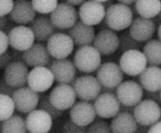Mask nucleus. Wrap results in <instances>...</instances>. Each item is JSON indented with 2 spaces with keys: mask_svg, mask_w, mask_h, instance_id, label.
<instances>
[{
  "mask_svg": "<svg viewBox=\"0 0 161 133\" xmlns=\"http://www.w3.org/2000/svg\"><path fill=\"white\" fill-rule=\"evenodd\" d=\"M144 44L134 39L129 31H124L119 35V52L120 53L130 51V50H142Z\"/></svg>",
  "mask_w": 161,
  "mask_h": 133,
  "instance_id": "obj_31",
  "label": "nucleus"
},
{
  "mask_svg": "<svg viewBox=\"0 0 161 133\" xmlns=\"http://www.w3.org/2000/svg\"><path fill=\"white\" fill-rule=\"evenodd\" d=\"M94 1H97V2H99V3H103V2H105L107 0H94Z\"/></svg>",
  "mask_w": 161,
  "mask_h": 133,
  "instance_id": "obj_50",
  "label": "nucleus"
},
{
  "mask_svg": "<svg viewBox=\"0 0 161 133\" xmlns=\"http://www.w3.org/2000/svg\"><path fill=\"white\" fill-rule=\"evenodd\" d=\"M144 89L139 82L133 80L122 82L115 88V96L120 104L126 107H135L142 101Z\"/></svg>",
  "mask_w": 161,
  "mask_h": 133,
  "instance_id": "obj_7",
  "label": "nucleus"
},
{
  "mask_svg": "<svg viewBox=\"0 0 161 133\" xmlns=\"http://www.w3.org/2000/svg\"><path fill=\"white\" fill-rule=\"evenodd\" d=\"M25 122L30 133H48L52 128L53 119L45 111L36 109L29 113Z\"/></svg>",
  "mask_w": 161,
  "mask_h": 133,
  "instance_id": "obj_21",
  "label": "nucleus"
},
{
  "mask_svg": "<svg viewBox=\"0 0 161 133\" xmlns=\"http://www.w3.org/2000/svg\"><path fill=\"white\" fill-rule=\"evenodd\" d=\"M72 86L77 97L84 101H95V99L102 92V85L97 78L91 76L85 75L76 78L72 82Z\"/></svg>",
  "mask_w": 161,
  "mask_h": 133,
  "instance_id": "obj_3",
  "label": "nucleus"
},
{
  "mask_svg": "<svg viewBox=\"0 0 161 133\" xmlns=\"http://www.w3.org/2000/svg\"><path fill=\"white\" fill-rule=\"evenodd\" d=\"M28 65L23 62H12L3 70V78L15 88L26 86L29 76Z\"/></svg>",
  "mask_w": 161,
  "mask_h": 133,
  "instance_id": "obj_20",
  "label": "nucleus"
},
{
  "mask_svg": "<svg viewBox=\"0 0 161 133\" xmlns=\"http://www.w3.org/2000/svg\"><path fill=\"white\" fill-rule=\"evenodd\" d=\"M9 18L7 16H0V30L3 31L5 27H6L7 23H8Z\"/></svg>",
  "mask_w": 161,
  "mask_h": 133,
  "instance_id": "obj_44",
  "label": "nucleus"
},
{
  "mask_svg": "<svg viewBox=\"0 0 161 133\" xmlns=\"http://www.w3.org/2000/svg\"><path fill=\"white\" fill-rule=\"evenodd\" d=\"M14 5V0H0V16H8Z\"/></svg>",
  "mask_w": 161,
  "mask_h": 133,
  "instance_id": "obj_37",
  "label": "nucleus"
},
{
  "mask_svg": "<svg viewBox=\"0 0 161 133\" xmlns=\"http://www.w3.org/2000/svg\"><path fill=\"white\" fill-rule=\"evenodd\" d=\"M9 45L10 43H9L8 35L2 30H0V54L6 52L9 48Z\"/></svg>",
  "mask_w": 161,
  "mask_h": 133,
  "instance_id": "obj_40",
  "label": "nucleus"
},
{
  "mask_svg": "<svg viewBox=\"0 0 161 133\" xmlns=\"http://www.w3.org/2000/svg\"><path fill=\"white\" fill-rule=\"evenodd\" d=\"M50 20L59 30H68L79 20V13L73 5L66 2L59 3L50 14Z\"/></svg>",
  "mask_w": 161,
  "mask_h": 133,
  "instance_id": "obj_5",
  "label": "nucleus"
},
{
  "mask_svg": "<svg viewBox=\"0 0 161 133\" xmlns=\"http://www.w3.org/2000/svg\"><path fill=\"white\" fill-rule=\"evenodd\" d=\"M85 1H86V0H66V3H68L73 6H79L80 4H82Z\"/></svg>",
  "mask_w": 161,
  "mask_h": 133,
  "instance_id": "obj_46",
  "label": "nucleus"
},
{
  "mask_svg": "<svg viewBox=\"0 0 161 133\" xmlns=\"http://www.w3.org/2000/svg\"><path fill=\"white\" fill-rule=\"evenodd\" d=\"M11 48L24 52L31 47L36 41L33 31L26 25H17L8 34Z\"/></svg>",
  "mask_w": 161,
  "mask_h": 133,
  "instance_id": "obj_15",
  "label": "nucleus"
},
{
  "mask_svg": "<svg viewBox=\"0 0 161 133\" xmlns=\"http://www.w3.org/2000/svg\"><path fill=\"white\" fill-rule=\"evenodd\" d=\"M110 127L113 133H135L137 122L130 113L119 112L112 118Z\"/></svg>",
  "mask_w": 161,
  "mask_h": 133,
  "instance_id": "obj_27",
  "label": "nucleus"
},
{
  "mask_svg": "<svg viewBox=\"0 0 161 133\" xmlns=\"http://www.w3.org/2000/svg\"><path fill=\"white\" fill-rule=\"evenodd\" d=\"M54 81L59 83L72 84L75 80L77 68L74 63L68 59H54L49 65Z\"/></svg>",
  "mask_w": 161,
  "mask_h": 133,
  "instance_id": "obj_17",
  "label": "nucleus"
},
{
  "mask_svg": "<svg viewBox=\"0 0 161 133\" xmlns=\"http://www.w3.org/2000/svg\"><path fill=\"white\" fill-rule=\"evenodd\" d=\"M146 97L147 100H151V101H155L156 103L158 105H161V98H160V90L159 91H154V92H150V91H144L143 94V97Z\"/></svg>",
  "mask_w": 161,
  "mask_h": 133,
  "instance_id": "obj_41",
  "label": "nucleus"
},
{
  "mask_svg": "<svg viewBox=\"0 0 161 133\" xmlns=\"http://www.w3.org/2000/svg\"><path fill=\"white\" fill-rule=\"evenodd\" d=\"M74 43L67 34L57 32L47 41L50 56L55 59H67L74 50Z\"/></svg>",
  "mask_w": 161,
  "mask_h": 133,
  "instance_id": "obj_6",
  "label": "nucleus"
},
{
  "mask_svg": "<svg viewBox=\"0 0 161 133\" xmlns=\"http://www.w3.org/2000/svg\"><path fill=\"white\" fill-rule=\"evenodd\" d=\"M120 102L113 93L103 92L95 99L96 114L102 119H112L120 112Z\"/></svg>",
  "mask_w": 161,
  "mask_h": 133,
  "instance_id": "obj_16",
  "label": "nucleus"
},
{
  "mask_svg": "<svg viewBox=\"0 0 161 133\" xmlns=\"http://www.w3.org/2000/svg\"><path fill=\"white\" fill-rule=\"evenodd\" d=\"M159 107H160V118H159V120H158V121H161V105H159Z\"/></svg>",
  "mask_w": 161,
  "mask_h": 133,
  "instance_id": "obj_52",
  "label": "nucleus"
},
{
  "mask_svg": "<svg viewBox=\"0 0 161 133\" xmlns=\"http://www.w3.org/2000/svg\"><path fill=\"white\" fill-rule=\"evenodd\" d=\"M67 35L72 38L74 45L77 46L91 45L96 36L94 26H90L78 20L73 26L67 30Z\"/></svg>",
  "mask_w": 161,
  "mask_h": 133,
  "instance_id": "obj_24",
  "label": "nucleus"
},
{
  "mask_svg": "<svg viewBox=\"0 0 161 133\" xmlns=\"http://www.w3.org/2000/svg\"><path fill=\"white\" fill-rule=\"evenodd\" d=\"M86 132V128L80 126L79 125L74 123L71 119L66 120L63 127V133H82Z\"/></svg>",
  "mask_w": 161,
  "mask_h": 133,
  "instance_id": "obj_36",
  "label": "nucleus"
},
{
  "mask_svg": "<svg viewBox=\"0 0 161 133\" xmlns=\"http://www.w3.org/2000/svg\"><path fill=\"white\" fill-rule=\"evenodd\" d=\"M133 116L136 122L145 126H151L160 118V107L151 100H143L134 107Z\"/></svg>",
  "mask_w": 161,
  "mask_h": 133,
  "instance_id": "obj_8",
  "label": "nucleus"
},
{
  "mask_svg": "<svg viewBox=\"0 0 161 133\" xmlns=\"http://www.w3.org/2000/svg\"><path fill=\"white\" fill-rule=\"evenodd\" d=\"M158 19L161 21V8H160V11H159V13H158Z\"/></svg>",
  "mask_w": 161,
  "mask_h": 133,
  "instance_id": "obj_51",
  "label": "nucleus"
},
{
  "mask_svg": "<svg viewBox=\"0 0 161 133\" xmlns=\"http://www.w3.org/2000/svg\"><path fill=\"white\" fill-rule=\"evenodd\" d=\"M10 52H11V54H12L13 62H23V52L17 51V50H15V49H12Z\"/></svg>",
  "mask_w": 161,
  "mask_h": 133,
  "instance_id": "obj_42",
  "label": "nucleus"
},
{
  "mask_svg": "<svg viewBox=\"0 0 161 133\" xmlns=\"http://www.w3.org/2000/svg\"><path fill=\"white\" fill-rule=\"evenodd\" d=\"M11 98L16 110L23 114H29L38 107L40 95L39 93L31 89L29 86H24L17 88Z\"/></svg>",
  "mask_w": 161,
  "mask_h": 133,
  "instance_id": "obj_10",
  "label": "nucleus"
},
{
  "mask_svg": "<svg viewBox=\"0 0 161 133\" xmlns=\"http://www.w3.org/2000/svg\"><path fill=\"white\" fill-rule=\"evenodd\" d=\"M36 17V11L30 0L14 1L9 18L17 25H28Z\"/></svg>",
  "mask_w": 161,
  "mask_h": 133,
  "instance_id": "obj_22",
  "label": "nucleus"
},
{
  "mask_svg": "<svg viewBox=\"0 0 161 133\" xmlns=\"http://www.w3.org/2000/svg\"><path fill=\"white\" fill-rule=\"evenodd\" d=\"M156 29L157 26L153 20L138 16L133 19L128 31L134 39L144 43L153 37Z\"/></svg>",
  "mask_w": 161,
  "mask_h": 133,
  "instance_id": "obj_19",
  "label": "nucleus"
},
{
  "mask_svg": "<svg viewBox=\"0 0 161 133\" xmlns=\"http://www.w3.org/2000/svg\"><path fill=\"white\" fill-rule=\"evenodd\" d=\"M16 89H17V88L11 87V86L4 80V78H0V94H5V95H8V96H10V97H11Z\"/></svg>",
  "mask_w": 161,
  "mask_h": 133,
  "instance_id": "obj_38",
  "label": "nucleus"
},
{
  "mask_svg": "<svg viewBox=\"0 0 161 133\" xmlns=\"http://www.w3.org/2000/svg\"><path fill=\"white\" fill-rule=\"evenodd\" d=\"M54 77L49 67L40 66L35 67L28 76L27 84L31 89L37 93H44L49 89L53 84Z\"/></svg>",
  "mask_w": 161,
  "mask_h": 133,
  "instance_id": "obj_11",
  "label": "nucleus"
},
{
  "mask_svg": "<svg viewBox=\"0 0 161 133\" xmlns=\"http://www.w3.org/2000/svg\"><path fill=\"white\" fill-rule=\"evenodd\" d=\"M139 82L143 89L154 92L161 89V68L149 65L139 76Z\"/></svg>",
  "mask_w": 161,
  "mask_h": 133,
  "instance_id": "obj_26",
  "label": "nucleus"
},
{
  "mask_svg": "<svg viewBox=\"0 0 161 133\" xmlns=\"http://www.w3.org/2000/svg\"><path fill=\"white\" fill-rule=\"evenodd\" d=\"M73 63L79 72L90 74L102 65V55L93 45L80 46L74 54Z\"/></svg>",
  "mask_w": 161,
  "mask_h": 133,
  "instance_id": "obj_2",
  "label": "nucleus"
},
{
  "mask_svg": "<svg viewBox=\"0 0 161 133\" xmlns=\"http://www.w3.org/2000/svg\"><path fill=\"white\" fill-rule=\"evenodd\" d=\"M97 78L103 88H116L124 78V73L114 62H106L97 71Z\"/></svg>",
  "mask_w": 161,
  "mask_h": 133,
  "instance_id": "obj_9",
  "label": "nucleus"
},
{
  "mask_svg": "<svg viewBox=\"0 0 161 133\" xmlns=\"http://www.w3.org/2000/svg\"><path fill=\"white\" fill-rule=\"evenodd\" d=\"M15 111V106L12 98L5 94H0V121L9 119Z\"/></svg>",
  "mask_w": 161,
  "mask_h": 133,
  "instance_id": "obj_33",
  "label": "nucleus"
},
{
  "mask_svg": "<svg viewBox=\"0 0 161 133\" xmlns=\"http://www.w3.org/2000/svg\"><path fill=\"white\" fill-rule=\"evenodd\" d=\"M70 109L71 120L80 126H88L96 120L97 114L94 105L89 101H79Z\"/></svg>",
  "mask_w": 161,
  "mask_h": 133,
  "instance_id": "obj_23",
  "label": "nucleus"
},
{
  "mask_svg": "<svg viewBox=\"0 0 161 133\" xmlns=\"http://www.w3.org/2000/svg\"><path fill=\"white\" fill-rule=\"evenodd\" d=\"M30 28L33 31L35 39L38 42L47 41V40L59 30L47 15L36 16L30 23Z\"/></svg>",
  "mask_w": 161,
  "mask_h": 133,
  "instance_id": "obj_25",
  "label": "nucleus"
},
{
  "mask_svg": "<svg viewBox=\"0 0 161 133\" xmlns=\"http://www.w3.org/2000/svg\"><path fill=\"white\" fill-rule=\"evenodd\" d=\"M119 3H122V4H126V5H131L133 3H135L136 0H117Z\"/></svg>",
  "mask_w": 161,
  "mask_h": 133,
  "instance_id": "obj_47",
  "label": "nucleus"
},
{
  "mask_svg": "<svg viewBox=\"0 0 161 133\" xmlns=\"http://www.w3.org/2000/svg\"><path fill=\"white\" fill-rule=\"evenodd\" d=\"M160 98H161V89H160Z\"/></svg>",
  "mask_w": 161,
  "mask_h": 133,
  "instance_id": "obj_53",
  "label": "nucleus"
},
{
  "mask_svg": "<svg viewBox=\"0 0 161 133\" xmlns=\"http://www.w3.org/2000/svg\"><path fill=\"white\" fill-rule=\"evenodd\" d=\"M92 45L101 55H111L119 48V35L115 31L109 29L99 30L96 34Z\"/></svg>",
  "mask_w": 161,
  "mask_h": 133,
  "instance_id": "obj_14",
  "label": "nucleus"
},
{
  "mask_svg": "<svg viewBox=\"0 0 161 133\" xmlns=\"http://www.w3.org/2000/svg\"><path fill=\"white\" fill-rule=\"evenodd\" d=\"M142 50L147 61V65L153 66L161 65V41L159 40L151 39L148 40Z\"/></svg>",
  "mask_w": 161,
  "mask_h": 133,
  "instance_id": "obj_29",
  "label": "nucleus"
},
{
  "mask_svg": "<svg viewBox=\"0 0 161 133\" xmlns=\"http://www.w3.org/2000/svg\"><path fill=\"white\" fill-rule=\"evenodd\" d=\"M134 19L131 7L122 3H113L106 8L104 22L109 29L122 31L129 28Z\"/></svg>",
  "mask_w": 161,
  "mask_h": 133,
  "instance_id": "obj_1",
  "label": "nucleus"
},
{
  "mask_svg": "<svg viewBox=\"0 0 161 133\" xmlns=\"http://www.w3.org/2000/svg\"><path fill=\"white\" fill-rule=\"evenodd\" d=\"M12 62H13V58L11 52L7 50L6 52L0 54V70H4Z\"/></svg>",
  "mask_w": 161,
  "mask_h": 133,
  "instance_id": "obj_39",
  "label": "nucleus"
},
{
  "mask_svg": "<svg viewBox=\"0 0 161 133\" xmlns=\"http://www.w3.org/2000/svg\"><path fill=\"white\" fill-rule=\"evenodd\" d=\"M158 40H160L161 41V23H160V24H159V25H158Z\"/></svg>",
  "mask_w": 161,
  "mask_h": 133,
  "instance_id": "obj_49",
  "label": "nucleus"
},
{
  "mask_svg": "<svg viewBox=\"0 0 161 133\" xmlns=\"http://www.w3.org/2000/svg\"><path fill=\"white\" fill-rule=\"evenodd\" d=\"M38 107H39V109L45 111L46 113L49 114L53 120H56V119L60 117L63 114V112H64V111L56 108L53 104L51 103V101L49 99V94L40 95Z\"/></svg>",
  "mask_w": 161,
  "mask_h": 133,
  "instance_id": "obj_32",
  "label": "nucleus"
},
{
  "mask_svg": "<svg viewBox=\"0 0 161 133\" xmlns=\"http://www.w3.org/2000/svg\"><path fill=\"white\" fill-rule=\"evenodd\" d=\"M119 66L123 73L130 77H137L147 66V61L141 50H130L122 53Z\"/></svg>",
  "mask_w": 161,
  "mask_h": 133,
  "instance_id": "obj_4",
  "label": "nucleus"
},
{
  "mask_svg": "<svg viewBox=\"0 0 161 133\" xmlns=\"http://www.w3.org/2000/svg\"><path fill=\"white\" fill-rule=\"evenodd\" d=\"M23 62L28 66L35 68L40 66H49L51 56L47 51V45L42 42L34 43L30 48L23 52Z\"/></svg>",
  "mask_w": 161,
  "mask_h": 133,
  "instance_id": "obj_18",
  "label": "nucleus"
},
{
  "mask_svg": "<svg viewBox=\"0 0 161 133\" xmlns=\"http://www.w3.org/2000/svg\"><path fill=\"white\" fill-rule=\"evenodd\" d=\"M82 133H86V132H82Z\"/></svg>",
  "mask_w": 161,
  "mask_h": 133,
  "instance_id": "obj_54",
  "label": "nucleus"
},
{
  "mask_svg": "<svg viewBox=\"0 0 161 133\" xmlns=\"http://www.w3.org/2000/svg\"><path fill=\"white\" fill-rule=\"evenodd\" d=\"M147 133H161V121H158L149 127Z\"/></svg>",
  "mask_w": 161,
  "mask_h": 133,
  "instance_id": "obj_43",
  "label": "nucleus"
},
{
  "mask_svg": "<svg viewBox=\"0 0 161 133\" xmlns=\"http://www.w3.org/2000/svg\"><path fill=\"white\" fill-rule=\"evenodd\" d=\"M25 120L19 115H12L1 124L2 133H27Z\"/></svg>",
  "mask_w": 161,
  "mask_h": 133,
  "instance_id": "obj_30",
  "label": "nucleus"
},
{
  "mask_svg": "<svg viewBox=\"0 0 161 133\" xmlns=\"http://www.w3.org/2000/svg\"><path fill=\"white\" fill-rule=\"evenodd\" d=\"M106 8L102 3L94 0H86L79 5V17L81 22L90 26L102 23L105 16Z\"/></svg>",
  "mask_w": 161,
  "mask_h": 133,
  "instance_id": "obj_12",
  "label": "nucleus"
},
{
  "mask_svg": "<svg viewBox=\"0 0 161 133\" xmlns=\"http://www.w3.org/2000/svg\"><path fill=\"white\" fill-rule=\"evenodd\" d=\"M103 4V6L105 7V8H108V6H110L111 4H113L114 3V1L113 0H107V1H105V2H103V3H102Z\"/></svg>",
  "mask_w": 161,
  "mask_h": 133,
  "instance_id": "obj_48",
  "label": "nucleus"
},
{
  "mask_svg": "<svg viewBox=\"0 0 161 133\" xmlns=\"http://www.w3.org/2000/svg\"><path fill=\"white\" fill-rule=\"evenodd\" d=\"M149 127L150 126H145V125H142L137 123V129H136L135 133H147Z\"/></svg>",
  "mask_w": 161,
  "mask_h": 133,
  "instance_id": "obj_45",
  "label": "nucleus"
},
{
  "mask_svg": "<svg viewBox=\"0 0 161 133\" xmlns=\"http://www.w3.org/2000/svg\"><path fill=\"white\" fill-rule=\"evenodd\" d=\"M51 103L59 110H67L75 104L77 95L72 85L59 83L49 94Z\"/></svg>",
  "mask_w": 161,
  "mask_h": 133,
  "instance_id": "obj_13",
  "label": "nucleus"
},
{
  "mask_svg": "<svg viewBox=\"0 0 161 133\" xmlns=\"http://www.w3.org/2000/svg\"><path fill=\"white\" fill-rule=\"evenodd\" d=\"M86 133H113L110 125L101 120L93 121L86 128Z\"/></svg>",
  "mask_w": 161,
  "mask_h": 133,
  "instance_id": "obj_35",
  "label": "nucleus"
},
{
  "mask_svg": "<svg viewBox=\"0 0 161 133\" xmlns=\"http://www.w3.org/2000/svg\"><path fill=\"white\" fill-rule=\"evenodd\" d=\"M135 9L137 15L147 19L158 16L161 8V0H136Z\"/></svg>",
  "mask_w": 161,
  "mask_h": 133,
  "instance_id": "obj_28",
  "label": "nucleus"
},
{
  "mask_svg": "<svg viewBox=\"0 0 161 133\" xmlns=\"http://www.w3.org/2000/svg\"><path fill=\"white\" fill-rule=\"evenodd\" d=\"M36 13L42 15H48L53 12L57 5L59 0H30Z\"/></svg>",
  "mask_w": 161,
  "mask_h": 133,
  "instance_id": "obj_34",
  "label": "nucleus"
},
{
  "mask_svg": "<svg viewBox=\"0 0 161 133\" xmlns=\"http://www.w3.org/2000/svg\"><path fill=\"white\" fill-rule=\"evenodd\" d=\"M1 133H2V132H1Z\"/></svg>",
  "mask_w": 161,
  "mask_h": 133,
  "instance_id": "obj_55",
  "label": "nucleus"
}]
</instances>
